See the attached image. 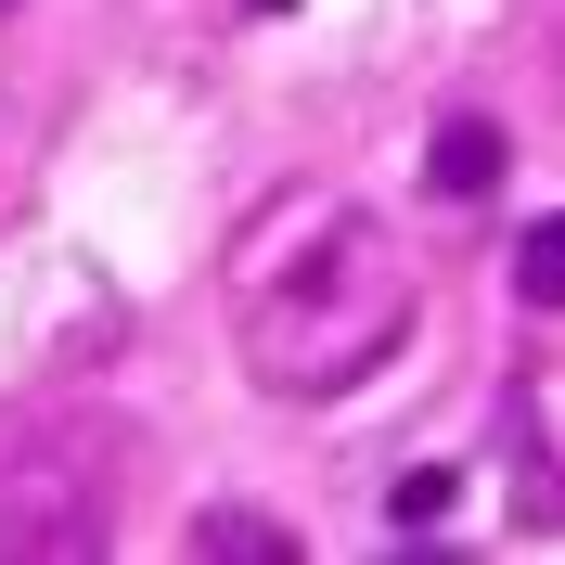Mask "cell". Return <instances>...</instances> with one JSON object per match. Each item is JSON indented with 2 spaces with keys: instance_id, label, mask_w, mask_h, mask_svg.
I'll return each instance as SVG.
<instances>
[{
  "instance_id": "6",
  "label": "cell",
  "mask_w": 565,
  "mask_h": 565,
  "mask_svg": "<svg viewBox=\"0 0 565 565\" xmlns=\"http://www.w3.org/2000/svg\"><path fill=\"white\" fill-rule=\"evenodd\" d=\"M514 296H527V309H565V206L514 232Z\"/></svg>"
},
{
  "instance_id": "3",
  "label": "cell",
  "mask_w": 565,
  "mask_h": 565,
  "mask_svg": "<svg viewBox=\"0 0 565 565\" xmlns=\"http://www.w3.org/2000/svg\"><path fill=\"white\" fill-rule=\"evenodd\" d=\"M424 180H437L450 206H476V193L501 180V129H489V116H437V141H424Z\"/></svg>"
},
{
  "instance_id": "7",
  "label": "cell",
  "mask_w": 565,
  "mask_h": 565,
  "mask_svg": "<svg viewBox=\"0 0 565 565\" xmlns=\"http://www.w3.org/2000/svg\"><path fill=\"white\" fill-rule=\"evenodd\" d=\"M450 489H462L450 462H412V476H398V527H437V514H450Z\"/></svg>"
},
{
  "instance_id": "4",
  "label": "cell",
  "mask_w": 565,
  "mask_h": 565,
  "mask_svg": "<svg viewBox=\"0 0 565 565\" xmlns=\"http://www.w3.org/2000/svg\"><path fill=\"white\" fill-rule=\"evenodd\" d=\"M514 527H565V489H553V450H540V398L514 386Z\"/></svg>"
},
{
  "instance_id": "5",
  "label": "cell",
  "mask_w": 565,
  "mask_h": 565,
  "mask_svg": "<svg viewBox=\"0 0 565 565\" xmlns=\"http://www.w3.org/2000/svg\"><path fill=\"white\" fill-rule=\"evenodd\" d=\"M193 553H245V565H296V527H282V514H245V501H218V514H193Z\"/></svg>"
},
{
  "instance_id": "8",
  "label": "cell",
  "mask_w": 565,
  "mask_h": 565,
  "mask_svg": "<svg viewBox=\"0 0 565 565\" xmlns=\"http://www.w3.org/2000/svg\"><path fill=\"white\" fill-rule=\"evenodd\" d=\"M270 13H282V0H270Z\"/></svg>"
},
{
  "instance_id": "1",
  "label": "cell",
  "mask_w": 565,
  "mask_h": 565,
  "mask_svg": "<svg viewBox=\"0 0 565 565\" xmlns=\"http://www.w3.org/2000/svg\"><path fill=\"white\" fill-rule=\"evenodd\" d=\"M232 348L270 398H348L412 348V257L348 193H282L232 245Z\"/></svg>"
},
{
  "instance_id": "2",
  "label": "cell",
  "mask_w": 565,
  "mask_h": 565,
  "mask_svg": "<svg viewBox=\"0 0 565 565\" xmlns=\"http://www.w3.org/2000/svg\"><path fill=\"white\" fill-rule=\"evenodd\" d=\"M116 527V437L77 412H39L13 450H0V553H104Z\"/></svg>"
}]
</instances>
